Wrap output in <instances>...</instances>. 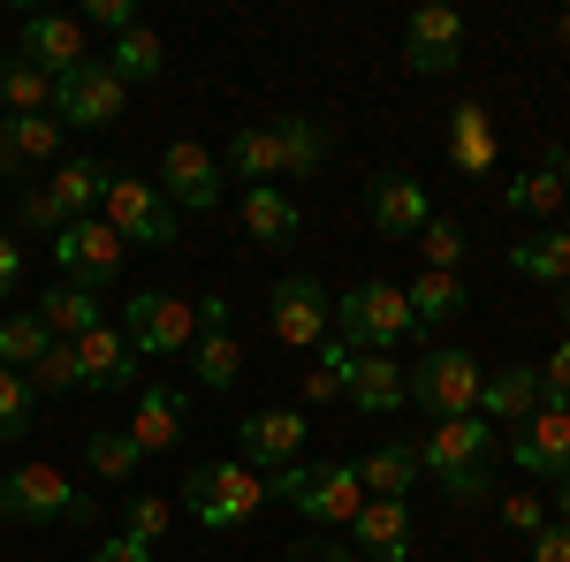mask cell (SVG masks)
Segmentation results:
<instances>
[{"label":"cell","instance_id":"6da1fadb","mask_svg":"<svg viewBox=\"0 0 570 562\" xmlns=\"http://www.w3.org/2000/svg\"><path fill=\"white\" fill-rule=\"evenodd\" d=\"M419 448V472L434 479L449 502H480L487 479H494V426H487L480 411L472 418H441L426 441H411Z\"/></svg>","mask_w":570,"mask_h":562},{"label":"cell","instance_id":"7a4b0ae2","mask_svg":"<svg viewBox=\"0 0 570 562\" xmlns=\"http://www.w3.org/2000/svg\"><path fill=\"white\" fill-rule=\"evenodd\" d=\"M266 502H289L297 517L312 524H351L357 510H365V486H357L351 464H282V472L266 479Z\"/></svg>","mask_w":570,"mask_h":562},{"label":"cell","instance_id":"3957f363","mask_svg":"<svg viewBox=\"0 0 570 562\" xmlns=\"http://www.w3.org/2000/svg\"><path fill=\"white\" fill-rule=\"evenodd\" d=\"M0 517L8 524H91L99 502L77 494L61 479V464H16V472H0Z\"/></svg>","mask_w":570,"mask_h":562},{"label":"cell","instance_id":"277c9868","mask_svg":"<svg viewBox=\"0 0 570 562\" xmlns=\"http://www.w3.org/2000/svg\"><path fill=\"white\" fill-rule=\"evenodd\" d=\"M335 335L365 357V349H381V357H395V343H411L419 327H411V304H403V289L395 282H357L351 297H335Z\"/></svg>","mask_w":570,"mask_h":562},{"label":"cell","instance_id":"5b68a950","mask_svg":"<svg viewBox=\"0 0 570 562\" xmlns=\"http://www.w3.org/2000/svg\"><path fill=\"white\" fill-rule=\"evenodd\" d=\"M259 502H266V479L252 472V464H190V472H183V510L206 524V532L244 524Z\"/></svg>","mask_w":570,"mask_h":562},{"label":"cell","instance_id":"8992f818","mask_svg":"<svg viewBox=\"0 0 570 562\" xmlns=\"http://www.w3.org/2000/svg\"><path fill=\"white\" fill-rule=\"evenodd\" d=\"M480 388H487V365L472 349H426L419 365H411V403L426 411V418H472L480 411Z\"/></svg>","mask_w":570,"mask_h":562},{"label":"cell","instance_id":"52a82bcc","mask_svg":"<svg viewBox=\"0 0 570 562\" xmlns=\"http://www.w3.org/2000/svg\"><path fill=\"white\" fill-rule=\"evenodd\" d=\"M99 220H107L122 244H153V252L176 244V206L160 198V183H137V175H122V168H115L107 198H99Z\"/></svg>","mask_w":570,"mask_h":562},{"label":"cell","instance_id":"ba28073f","mask_svg":"<svg viewBox=\"0 0 570 562\" xmlns=\"http://www.w3.org/2000/svg\"><path fill=\"white\" fill-rule=\"evenodd\" d=\"M122 335H130L137 357H190V343H198V304L168 297V289H145V297L122 304Z\"/></svg>","mask_w":570,"mask_h":562},{"label":"cell","instance_id":"9c48e42d","mask_svg":"<svg viewBox=\"0 0 570 562\" xmlns=\"http://www.w3.org/2000/svg\"><path fill=\"white\" fill-rule=\"evenodd\" d=\"M46 252H53V266H61V282H77V289H107V282L122 274V252H130V244L91 214V220H61Z\"/></svg>","mask_w":570,"mask_h":562},{"label":"cell","instance_id":"30bf717a","mask_svg":"<svg viewBox=\"0 0 570 562\" xmlns=\"http://www.w3.org/2000/svg\"><path fill=\"white\" fill-rule=\"evenodd\" d=\"M122 77L107 69V61H77L61 85H53V122L61 130H107V122H122Z\"/></svg>","mask_w":570,"mask_h":562},{"label":"cell","instance_id":"8fae6325","mask_svg":"<svg viewBox=\"0 0 570 562\" xmlns=\"http://www.w3.org/2000/svg\"><path fill=\"white\" fill-rule=\"evenodd\" d=\"M266 319H274V335L289 349H320L335 335V304H327V289L312 274H282L274 297H266Z\"/></svg>","mask_w":570,"mask_h":562},{"label":"cell","instance_id":"7c38bea8","mask_svg":"<svg viewBox=\"0 0 570 562\" xmlns=\"http://www.w3.org/2000/svg\"><path fill=\"white\" fill-rule=\"evenodd\" d=\"M403 61L419 77H456L464 69V16L449 0H426L411 23H403Z\"/></svg>","mask_w":570,"mask_h":562},{"label":"cell","instance_id":"4fadbf2b","mask_svg":"<svg viewBox=\"0 0 570 562\" xmlns=\"http://www.w3.org/2000/svg\"><path fill=\"white\" fill-rule=\"evenodd\" d=\"M160 198L183 206V214H214L220 206V160L198 137H176V145L160 152Z\"/></svg>","mask_w":570,"mask_h":562},{"label":"cell","instance_id":"5bb4252c","mask_svg":"<svg viewBox=\"0 0 570 562\" xmlns=\"http://www.w3.org/2000/svg\"><path fill=\"white\" fill-rule=\"evenodd\" d=\"M190 373H198V388H236V373H244V349L228 335V297H198V343H190Z\"/></svg>","mask_w":570,"mask_h":562},{"label":"cell","instance_id":"9a60e30c","mask_svg":"<svg viewBox=\"0 0 570 562\" xmlns=\"http://www.w3.org/2000/svg\"><path fill=\"white\" fill-rule=\"evenodd\" d=\"M77 388H91V395H122V388H137V349H130V335L122 327H91L85 343H77Z\"/></svg>","mask_w":570,"mask_h":562},{"label":"cell","instance_id":"2e32d148","mask_svg":"<svg viewBox=\"0 0 570 562\" xmlns=\"http://www.w3.org/2000/svg\"><path fill=\"white\" fill-rule=\"evenodd\" d=\"M236 441H244V456L236 464H252V472H282V464H297L305 456V411H259V418H244L236 426Z\"/></svg>","mask_w":570,"mask_h":562},{"label":"cell","instance_id":"e0dca14e","mask_svg":"<svg viewBox=\"0 0 570 562\" xmlns=\"http://www.w3.org/2000/svg\"><path fill=\"white\" fill-rule=\"evenodd\" d=\"M510 456H518V472H532V479H570V411L540 403L525 426H518Z\"/></svg>","mask_w":570,"mask_h":562},{"label":"cell","instance_id":"ac0fdd59","mask_svg":"<svg viewBox=\"0 0 570 562\" xmlns=\"http://www.w3.org/2000/svg\"><path fill=\"white\" fill-rule=\"evenodd\" d=\"M351 403L357 418H395L403 403H411V365H395V357H381V349H365V357H351Z\"/></svg>","mask_w":570,"mask_h":562},{"label":"cell","instance_id":"d6986e66","mask_svg":"<svg viewBox=\"0 0 570 562\" xmlns=\"http://www.w3.org/2000/svg\"><path fill=\"white\" fill-rule=\"evenodd\" d=\"M23 61L61 85L77 61H91L85 53V16H23Z\"/></svg>","mask_w":570,"mask_h":562},{"label":"cell","instance_id":"ffe728a7","mask_svg":"<svg viewBox=\"0 0 570 562\" xmlns=\"http://www.w3.org/2000/svg\"><path fill=\"white\" fill-rule=\"evenodd\" d=\"M365 214H373V236L403 244V236H419V228L434 220V206H426V183H411V175H373Z\"/></svg>","mask_w":570,"mask_h":562},{"label":"cell","instance_id":"44dd1931","mask_svg":"<svg viewBox=\"0 0 570 562\" xmlns=\"http://www.w3.org/2000/svg\"><path fill=\"white\" fill-rule=\"evenodd\" d=\"M351 548H365L373 562H411V548H419L411 502H381V494H365V510L351 517Z\"/></svg>","mask_w":570,"mask_h":562},{"label":"cell","instance_id":"7402d4cb","mask_svg":"<svg viewBox=\"0 0 570 562\" xmlns=\"http://www.w3.org/2000/svg\"><path fill=\"white\" fill-rule=\"evenodd\" d=\"M107 183H115L107 160L69 152V160L53 168V183H46V198H53V214H61V220H91V214H99V198H107Z\"/></svg>","mask_w":570,"mask_h":562},{"label":"cell","instance_id":"603a6c76","mask_svg":"<svg viewBox=\"0 0 570 562\" xmlns=\"http://www.w3.org/2000/svg\"><path fill=\"white\" fill-rule=\"evenodd\" d=\"M61 160V122L53 115H0V175H23Z\"/></svg>","mask_w":570,"mask_h":562},{"label":"cell","instance_id":"cb8c5ba5","mask_svg":"<svg viewBox=\"0 0 570 562\" xmlns=\"http://www.w3.org/2000/svg\"><path fill=\"white\" fill-rule=\"evenodd\" d=\"M351 472H357V486H365V494H381V502H411V486L426 479L411 441H381V448H365Z\"/></svg>","mask_w":570,"mask_h":562},{"label":"cell","instance_id":"d4e9b609","mask_svg":"<svg viewBox=\"0 0 570 562\" xmlns=\"http://www.w3.org/2000/svg\"><path fill=\"white\" fill-rule=\"evenodd\" d=\"M532 411H540V365H502V373H487V388H480L487 426H525Z\"/></svg>","mask_w":570,"mask_h":562},{"label":"cell","instance_id":"484cf974","mask_svg":"<svg viewBox=\"0 0 570 562\" xmlns=\"http://www.w3.org/2000/svg\"><path fill=\"white\" fill-rule=\"evenodd\" d=\"M244 236L252 244H297L305 236V206L282 183H259V190H244Z\"/></svg>","mask_w":570,"mask_h":562},{"label":"cell","instance_id":"4316f807","mask_svg":"<svg viewBox=\"0 0 570 562\" xmlns=\"http://www.w3.org/2000/svg\"><path fill=\"white\" fill-rule=\"evenodd\" d=\"M31 312L46 319V335H53V343H85L91 327L107 319V312H99V289H77V282H53Z\"/></svg>","mask_w":570,"mask_h":562},{"label":"cell","instance_id":"83f0119b","mask_svg":"<svg viewBox=\"0 0 570 562\" xmlns=\"http://www.w3.org/2000/svg\"><path fill=\"white\" fill-rule=\"evenodd\" d=\"M502 206H510V214H525V220H540V228H556V214H570L563 168L548 160V168H525V175H510V183H502Z\"/></svg>","mask_w":570,"mask_h":562},{"label":"cell","instance_id":"f1b7e54d","mask_svg":"<svg viewBox=\"0 0 570 562\" xmlns=\"http://www.w3.org/2000/svg\"><path fill=\"white\" fill-rule=\"evenodd\" d=\"M510 274L563 289L570 282V228H532V236H518V244H510Z\"/></svg>","mask_w":570,"mask_h":562},{"label":"cell","instance_id":"f546056e","mask_svg":"<svg viewBox=\"0 0 570 562\" xmlns=\"http://www.w3.org/2000/svg\"><path fill=\"white\" fill-rule=\"evenodd\" d=\"M403 304H411V327L426 335V327H449V319L472 304V289H464V274H434V266H426V274L403 289Z\"/></svg>","mask_w":570,"mask_h":562},{"label":"cell","instance_id":"4dcf8cb0","mask_svg":"<svg viewBox=\"0 0 570 562\" xmlns=\"http://www.w3.org/2000/svg\"><path fill=\"white\" fill-rule=\"evenodd\" d=\"M494 152H502V145H494L487 107H480V99H464V107L449 115V160H456L464 175H487V168H494Z\"/></svg>","mask_w":570,"mask_h":562},{"label":"cell","instance_id":"1f68e13d","mask_svg":"<svg viewBox=\"0 0 570 562\" xmlns=\"http://www.w3.org/2000/svg\"><path fill=\"white\" fill-rule=\"evenodd\" d=\"M274 145H282V183H305V175H320V160H327V122L282 115V122H274Z\"/></svg>","mask_w":570,"mask_h":562},{"label":"cell","instance_id":"d6a6232c","mask_svg":"<svg viewBox=\"0 0 570 562\" xmlns=\"http://www.w3.org/2000/svg\"><path fill=\"white\" fill-rule=\"evenodd\" d=\"M130 441L145 448V456H160V448H176V441H183V395H176V388H145V395H137Z\"/></svg>","mask_w":570,"mask_h":562},{"label":"cell","instance_id":"836d02e7","mask_svg":"<svg viewBox=\"0 0 570 562\" xmlns=\"http://www.w3.org/2000/svg\"><path fill=\"white\" fill-rule=\"evenodd\" d=\"M228 168L244 175L252 190H259V183H282V145H274V122H244V130L228 137Z\"/></svg>","mask_w":570,"mask_h":562},{"label":"cell","instance_id":"e575fe53","mask_svg":"<svg viewBox=\"0 0 570 562\" xmlns=\"http://www.w3.org/2000/svg\"><path fill=\"white\" fill-rule=\"evenodd\" d=\"M107 69H115L122 85H153V77L168 69V39H160L153 23H137V31H122V39H115V53H107Z\"/></svg>","mask_w":570,"mask_h":562},{"label":"cell","instance_id":"d590c367","mask_svg":"<svg viewBox=\"0 0 570 562\" xmlns=\"http://www.w3.org/2000/svg\"><path fill=\"white\" fill-rule=\"evenodd\" d=\"M351 357L357 349L343 335H327V343L312 349V373H305V403H343L351 395Z\"/></svg>","mask_w":570,"mask_h":562},{"label":"cell","instance_id":"8d00e7d4","mask_svg":"<svg viewBox=\"0 0 570 562\" xmlns=\"http://www.w3.org/2000/svg\"><path fill=\"white\" fill-rule=\"evenodd\" d=\"M46 349H53V335H46L39 312H8V319H0V365H8V373H31Z\"/></svg>","mask_w":570,"mask_h":562},{"label":"cell","instance_id":"74e56055","mask_svg":"<svg viewBox=\"0 0 570 562\" xmlns=\"http://www.w3.org/2000/svg\"><path fill=\"white\" fill-rule=\"evenodd\" d=\"M0 107L8 115H53V77H39L31 61H0Z\"/></svg>","mask_w":570,"mask_h":562},{"label":"cell","instance_id":"f35d334b","mask_svg":"<svg viewBox=\"0 0 570 562\" xmlns=\"http://www.w3.org/2000/svg\"><path fill=\"white\" fill-rule=\"evenodd\" d=\"M85 464H91L99 479H115V486H122V479H137V464H145V448L130 441V426H122V433H115V426H99V433L85 441Z\"/></svg>","mask_w":570,"mask_h":562},{"label":"cell","instance_id":"ab89813d","mask_svg":"<svg viewBox=\"0 0 570 562\" xmlns=\"http://www.w3.org/2000/svg\"><path fill=\"white\" fill-rule=\"evenodd\" d=\"M31 411H39V395H31V381L0 365V441H23V433H31Z\"/></svg>","mask_w":570,"mask_h":562},{"label":"cell","instance_id":"60d3db41","mask_svg":"<svg viewBox=\"0 0 570 562\" xmlns=\"http://www.w3.org/2000/svg\"><path fill=\"white\" fill-rule=\"evenodd\" d=\"M23 381H31V395H69L77 388V343H53Z\"/></svg>","mask_w":570,"mask_h":562},{"label":"cell","instance_id":"b9f144b4","mask_svg":"<svg viewBox=\"0 0 570 562\" xmlns=\"http://www.w3.org/2000/svg\"><path fill=\"white\" fill-rule=\"evenodd\" d=\"M168 524H176V510H168L160 494H130V510H122V532H130V540L160 548V540H168Z\"/></svg>","mask_w":570,"mask_h":562},{"label":"cell","instance_id":"7bdbcfd3","mask_svg":"<svg viewBox=\"0 0 570 562\" xmlns=\"http://www.w3.org/2000/svg\"><path fill=\"white\" fill-rule=\"evenodd\" d=\"M419 244H426V266H434V274H456V266H464V228H456V220H426V228H419Z\"/></svg>","mask_w":570,"mask_h":562},{"label":"cell","instance_id":"ee69618b","mask_svg":"<svg viewBox=\"0 0 570 562\" xmlns=\"http://www.w3.org/2000/svg\"><path fill=\"white\" fill-rule=\"evenodd\" d=\"M540 403L570 411V335H563L556 349H548V365H540Z\"/></svg>","mask_w":570,"mask_h":562},{"label":"cell","instance_id":"f6af8a7d","mask_svg":"<svg viewBox=\"0 0 570 562\" xmlns=\"http://www.w3.org/2000/svg\"><path fill=\"white\" fill-rule=\"evenodd\" d=\"M85 23H107V31L122 39V31H137L145 16H137V0H91V8H85Z\"/></svg>","mask_w":570,"mask_h":562},{"label":"cell","instance_id":"bcb514c9","mask_svg":"<svg viewBox=\"0 0 570 562\" xmlns=\"http://www.w3.org/2000/svg\"><path fill=\"white\" fill-rule=\"evenodd\" d=\"M532 562H570V524H563V517L532 532Z\"/></svg>","mask_w":570,"mask_h":562},{"label":"cell","instance_id":"7dc6e473","mask_svg":"<svg viewBox=\"0 0 570 562\" xmlns=\"http://www.w3.org/2000/svg\"><path fill=\"white\" fill-rule=\"evenodd\" d=\"M502 524H510V532H540V524H548V510H540V502H532V494H510V502H502Z\"/></svg>","mask_w":570,"mask_h":562},{"label":"cell","instance_id":"c3c4849f","mask_svg":"<svg viewBox=\"0 0 570 562\" xmlns=\"http://www.w3.org/2000/svg\"><path fill=\"white\" fill-rule=\"evenodd\" d=\"M289 562H357V548H335V540H297Z\"/></svg>","mask_w":570,"mask_h":562},{"label":"cell","instance_id":"681fc988","mask_svg":"<svg viewBox=\"0 0 570 562\" xmlns=\"http://www.w3.org/2000/svg\"><path fill=\"white\" fill-rule=\"evenodd\" d=\"M23 220H31V228H46V236L61 228V214H53V198H46V183H39V190H23Z\"/></svg>","mask_w":570,"mask_h":562},{"label":"cell","instance_id":"f907efd6","mask_svg":"<svg viewBox=\"0 0 570 562\" xmlns=\"http://www.w3.org/2000/svg\"><path fill=\"white\" fill-rule=\"evenodd\" d=\"M16 282H23V244H16V236H0V297H8Z\"/></svg>","mask_w":570,"mask_h":562},{"label":"cell","instance_id":"816d5d0a","mask_svg":"<svg viewBox=\"0 0 570 562\" xmlns=\"http://www.w3.org/2000/svg\"><path fill=\"white\" fill-rule=\"evenodd\" d=\"M99 548H107L115 562H153V548H145V540H130V532H115V540H99Z\"/></svg>","mask_w":570,"mask_h":562},{"label":"cell","instance_id":"f5cc1de1","mask_svg":"<svg viewBox=\"0 0 570 562\" xmlns=\"http://www.w3.org/2000/svg\"><path fill=\"white\" fill-rule=\"evenodd\" d=\"M556 510H563V524H570V479H556Z\"/></svg>","mask_w":570,"mask_h":562},{"label":"cell","instance_id":"db71d44e","mask_svg":"<svg viewBox=\"0 0 570 562\" xmlns=\"http://www.w3.org/2000/svg\"><path fill=\"white\" fill-rule=\"evenodd\" d=\"M556 39H563V46H570V8H563V16H556Z\"/></svg>","mask_w":570,"mask_h":562},{"label":"cell","instance_id":"11a10c76","mask_svg":"<svg viewBox=\"0 0 570 562\" xmlns=\"http://www.w3.org/2000/svg\"><path fill=\"white\" fill-rule=\"evenodd\" d=\"M556 168H563V190H570V145H563V152H556Z\"/></svg>","mask_w":570,"mask_h":562},{"label":"cell","instance_id":"9f6ffc18","mask_svg":"<svg viewBox=\"0 0 570 562\" xmlns=\"http://www.w3.org/2000/svg\"><path fill=\"white\" fill-rule=\"evenodd\" d=\"M85 562H115V555H107V548H91V555H85Z\"/></svg>","mask_w":570,"mask_h":562},{"label":"cell","instance_id":"6f0895ef","mask_svg":"<svg viewBox=\"0 0 570 562\" xmlns=\"http://www.w3.org/2000/svg\"><path fill=\"white\" fill-rule=\"evenodd\" d=\"M563 327H570V282H563Z\"/></svg>","mask_w":570,"mask_h":562}]
</instances>
